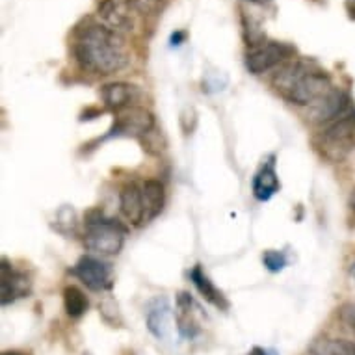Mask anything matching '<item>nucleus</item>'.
I'll return each instance as SVG.
<instances>
[{"instance_id": "bb28decb", "label": "nucleus", "mask_w": 355, "mask_h": 355, "mask_svg": "<svg viewBox=\"0 0 355 355\" xmlns=\"http://www.w3.org/2000/svg\"><path fill=\"white\" fill-rule=\"evenodd\" d=\"M248 355H268V352H266L264 348H261V346H255V348L251 349Z\"/></svg>"}, {"instance_id": "393cba45", "label": "nucleus", "mask_w": 355, "mask_h": 355, "mask_svg": "<svg viewBox=\"0 0 355 355\" xmlns=\"http://www.w3.org/2000/svg\"><path fill=\"white\" fill-rule=\"evenodd\" d=\"M184 40H187V32L184 30H179V32H175V34H171V45L173 47H179V45H182L184 43Z\"/></svg>"}, {"instance_id": "4be33fe9", "label": "nucleus", "mask_w": 355, "mask_h": 355, "mask_svg": "<svg viewBox=\"0 0 355 355\" xmlns=\"http://www.w3.org/2000/svg\"><path fill=\"white\" fill-rule=\"evenodd\" d=\"M64 225H67V234H76V227H78V221H76L75 210L71 207H64L56 216V229L60 233L64 231Z\"/></svg>"}, {"instance_id": "2eb2a0df", "label": "nucleus", "mask_w": 355, "mask_h": 355, "mask_svg": "<svg viewBox=\"0 0 355 355\" xmlns=\"http://www.w3.org/2000/svg\"><path fill=\"white\" fill-rule=\"evenodd\" d=\"M279 188L281 182L279 177H277V171H275L274 157H270L268 162L262 164L261 169H259L255 173V177H253L251 190H253V196H255V199H259V201H270L275 193L279 192Z\"/></svg>"}, {"instance_id": "6e6552de", "label": "nucleus", "mask_w": 355, "mask_h": 355, "mask_svg": "<svg viewBox=\"0 0 355 355\" xmlns=\"http://www.w3.org/2000/svg\"><path fill=\"white\" fill-rule=\"evenodd\" d=\"M73 275L94 292H106L114 286V270L108 262L97 257H80L73 266Z\"/></svg>"}, {"instance_id": "f257e3e1", "label": "nucleus", "mask_w": 355, "mask_h": 355, "mask_svg": "<svg viewBox=\"0 0 355 355\" xmlns=\"http://www.w3.org/2000/svg\"><path fill=\"white\" fill-rule=\"evenodd\" d=\"M73 56L80 69L101 76L116 75L127 67L130 60L123 35L94 19H84L76 26Z\"/></svg>"}, {"instance_id": "c85d7f7f", "label": "nucleus", "mask_w": 355, "mask_h": 355, "mask_svg": "<svg viewBox=\"0 0 355 355\" xmlns=\"http://www.w3.org/2000/svg\"><path fill=\"white\" fill-rule=\"evenodd\" d=\"M349 207H352V210L355 212V190L352 192V198H349Z\"/></svg>"}, {"instance_id": "39448f33", "label": "nucleus", "mask_w": 355, "mask_h": 355, "mask_svg": "<svg viewBox=\"0 0 355 355\" xmlns=\"http://www.w3.org/2000/svg\"><path fill=\"white\" fill-rule=\"evenodd\" d=\"M294 54H296V47H292L291 43L268 40L259 47L250 49V53L245 54V67L253 75H264V73L291 62Z\"/></svg>"}, {"instance_id": "f3484780", "label": "nucleus", "mask_w": 355, "mask_h": 355, "mask_svg": "<svg viewBox=\"0 0 355 355\" xmlns=\"http://www.w3.org/2000/svg\"><path fill=\"white\" fill-rule=\"evenodd\" d=\"M141 190H144V203H146V221H151L164 210L166 188L157 179H147L141 184Z\"/></svg>"}, {"instance_id": "9b49d317", "label": "nucleus", "mask_w": 355, "mask_h": 355, "mask_svg": "<svg viewBox=\"0 0 355 355\" xmlns=\"http://www.w3.org/2000/svg\"><path fill=\"white\" fill-rule=\"evenodd\" d=\"M140 97V87L130 82H108L101 87V99L108 110L116 112V114L136 106Z\"/></svg>"}, {"instance_id": "7ed1b4c3", "label": "nucleus", "mask_w": 355, "mask_h": 355, "mask_svg": "<svg viewBox=\"0 0 355 355\" xmlns=\"http://www.w3.org/2000/svg\"><path fill=\"white\" fill-rule=\"evenodd\" d=\"M313 146L327 162H343L355 151V108L322 127L313 138Z\"/></svg>"}, {"instance_id": "aec40b11", "label": "nucleus", "mask_w": 355, "mask_h": 355, "mask_svg": "<svg viewBox=\"0 0 355 355\" xmlns=\"http://www.w3.org/2000/svg\"><path fill=\"white\" fill-rule=\"evenodd\" d=\"M242 24H244V37L248 41V47L255 49L262 45L266 40V34L261 30V24L255 23L253 19L242 17Z\"/></svg>"}, {"instance_id": "9d476101", "label": "nucleus", "mask_w": 355, "mask_h": 355, "mask_svg": "<svg viewBox=\"0 0 355 355\" xmlns=\"http://www.w3.org/2000/svg\"><path fill=\"white\" fill-rule=\"evenodd\" d=\"M32 291V281L24 272H19L10 264L6 257L2 259L0 268V302L6 307L15 300L28 296Z\"/></svg>"}, {"instance_id": "a211bd4d", "label": "nucleus", "mask_w": 355, "mask_h": 355, "mask_svg": "<svg viewBox=\"0 0 355 355\" xmlns=\"http://www.w3.org/2000/svg\"><path fill=\"white\" fill-rule=\"evenodd\" d=\"M313 355H355V343L346 338H320L311 344Z\"/></svg>"}, {"instance_id": "412c9836", "label": "nucleus", "mask_w": 355, "mask_h": 355, "mask_svg": "<svg viewBox=\"0 0 355 355\" xmlns=\"http://www.w3.org/2000/svg\"><path fill=\"white\" fill-rule=\"evenodd\" d=\"M128 2L132 4L136 13L153 17V15H158V13L162 12L168 0H128Z\"/></svg>"}, {"instance_id": "a878e982", "label": "nucleus", "mask_w": 355, "mask_h": 355, "mask_svg": "<svg viewBox=\"0 0 355 355\" xmlns=\"http://www.w3.org/2000/svg\"><path fill=\"white\" fill-rule=\"evenodd\" d=\"M346 13L352 21H355V0H346Z\"/></svg>"}, {"instance_id": "4468645a", "label": "nucleus", "mask_w": 355, "mask_h": 355, "mask_svg": "<svg viewBox=\"0 0 355 355\" xmlns=\"http://www.w3.org/2000/svg\"><path fill=\"white\" fill-rule=\"evenodd\" d=\"M198 305L193 303L192 296L188 292L177 294V307H175V322L179 335L184 338H196L199 335V324L196 320V311Z\"/></svg>"}, {"instance_id": "1a4fd4ad", "label": "nucleus", "mask_w": 355, "mask_h": 355, "mask_svg": "<svg viewBox=\"0 0 355 355\" xmlns=\"http://www.w3.org/2000/svg\"><path fill=\"white\" fill-rule=\"evenodd\" d=\"M97 17L105 26L121 35L136 28V12L128 0H101Z\"/></svg>"}, {"instance_id": "f03ea898", "label": "nucleus", "mask_w": 355, "mask_h": 355, "mask_svg": "<svg viewBox=\"0 0 355 355\" xmlns=\"http://www.w3.org/2000/svg\"><path fill=\"white\" fill-rule=\"evenodd\" d=\"M127 229L101 210H89L84 220V245L103 257L117 255L125 245Z\"/></svg>"}, {"instance_id": "dca6fc26", "label": "nucleus", "mask_w": 355, "mask_h": 355, "mask_svg": "<svg viewBox=\"0 0 355 355\" xmlns=\"http://www.w3.org/2000/svg\"><path fill=\"white\" fill-rule=\"evenodd\" d=\"M190 279H192L193 286L198 288V292L207 300L209 303H212L214 307L218 309H229L227 297L223 296V292L218 288V286L210 281V277L203 272L201 264H196L190 272Z\"/></svg>"}, {"instance_id": "423d86ee", "label": "nucleus", "mask_w": 355, "mask_h": 355, "mask_svg": "<svg viewBox=\"0 0 355 355\" xmlns=\"http://www.w3.org/2000/svg\"><path fill=\"white\" fill-rule=\"evenodd\" d=\"M155 128L157 121L151 112L141 106H132L117 114L106 138H146L155 132Z\"/></svg>"}, {"instance_id": "cd10ccee", "label": "nucleus", "mask_w": 355, "mask_h": 355, "mask_svg": "<svg viewBox=\"0 0 355 355\" xmlns=\"http://www.w3.org/2000/svg\"><path fill=\"white\" fill-rule=\"evenodd\" d=\"M242 2H250V4H257V6H266L272 0H242Z\"/></svg>"}, {"instance_id": "20e7f679", "label": "nucleus", "mask_w": 355, "mask_h": 355, "mask_svg": "<svg viewBox=\"0 0 355 355\" xmlns=\"http://www.w3.org/2000/svg\"><path fill=\"white\" fill-rule=\"evenodd\" d=\"M329 89H333L331 76L327 75L324 69H320L315 62L309 60L307 67L303 69L300 78L292 84V87L286 92L283 99L292 103V105L311 106L320 97H324Z\"/></svg>"}, {"instance_id": "6ab92c4d", "label": "nucleus", "mask_w": 355, "mask_h": 355, "mask_svg": "<svg viewBox=\"0 0 355 355\" xmlns=\"http://www.w3.org/2000/svg\"><path fill=\"white\" fill-rule=\"evenodd\" d=\"M64 307L67 316L80 318V316L86 315L87 307H89V300L78 286L69 285L64 288Z\"/></svg>"}, {"instance_id": "b1692460", "label": "nucleus", "mask_w": 355, "mask_h": 355, "mask_svg": "<svg viewBox=\"0 0 355 355\" xmlns=\"http://www.w3.org/2000/svg\"><path fill=\"white\" fill-rule=\"evenodd\" d=\"M340 320H343L352 331H355V303H348V305H344V307L340 309Z\"/></svg>"}, {"instance_id": "0eeeda50", "label": "nucleus", "mask_w": 355, "mask_h": 355, "mask_svg": "<svg viewBox=\"0 0 355 355\" xmlns=\"http://www.w3.org/2000/svg\"><path fill=\"white\" fill-rule=\"evenodd\" d=\"M354 108L355 106L352 97L343 89L333 87L324 97H320L316 103L309 106L307 119L311 123H315V125L326 127V125L333 123L338 117H343L344 114H348Z\"/></svg>"}, {"instance_id": "7c9ffc66", "label": "nucleus", "mask_w": 355, "mask_h": 355, "mask_svg": "<svg viewBox=\"0 0 355 355\" xmlns=\"http://www.w3.org/2000/svg\"><path fill=\"white\" fill-rule=\"evenodd\" d=\"M349 274H352V277L355 279V261H354V264H352V268H349Z\"/></svg>"}, {"instance_id": "c756f323", "label": "nucleus", "mask_w": 355, "mask_h": 355, "mask_svg": "<svg viewBox=\"0 0 355 355\" xmlns=\"http://www.w3.org/2000/svg\"><path fill=\"white\" fill-rule=\"evenodd\" d=\"M2 355H24V354H21V352H4Z\"/></svg>"}, {"instance_id": "f8f14e48", "label": "nucleus", "mask_w": 355, "mask_h": 355, "mask_svg": "<svg viewBox=\"0 0 355 355\" xmlns=\"http://www.w3.org/2000/svg\"><path fill=\"white\" fill-rule=\"evenodd\" d=\"M147 329L158 340H166L171 331V305L168 297L158 296L149 302L146 311Z\"/></svg>"}, {"instance_id": "ddd939ff", "label": "nucleus", "mask_w": 355, "mask_h": 355, "mask_svg": "<svg viewBox=\"0 0 355 355\" xmlns=\"http://www.w3.org/2000/svg\"><path fill=\"white\" fill-rule=\"evenodd\" d=\"M119 210L125 220L132 225L146 223V203H144V190L136 182H128L119 192Z\"/></svg>"}, {"instance_id": "5701e85b", "label": "nucleus", "mask_w": 355, "mask_h": 355, "mask_svg": "<svg viewBox=\"0 0 355 355\" xmlns=\"http://www.w3.org/2000/svg\"><path fill=\"white\" fill-rule=\"evenodd\" d=\"M262 262H264V266L270 270V272H281V270L286 266V255L283 251L277 250H268L264 251V255H262Z\"/></svg>"}]
</instances>
